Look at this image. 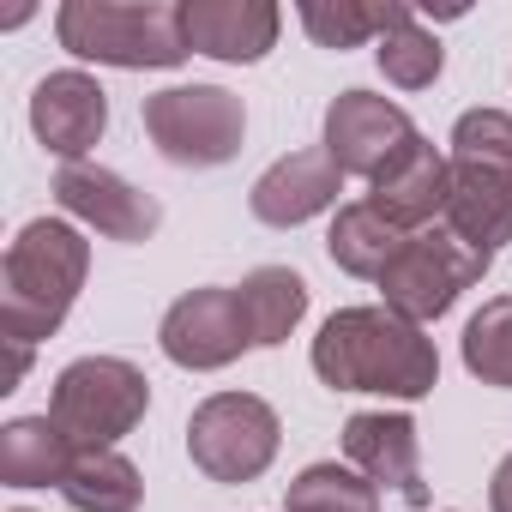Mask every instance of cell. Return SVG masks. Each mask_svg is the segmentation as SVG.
I'll use <instances>...</instances> for the list:
<instances>
[{"label": "cell", "mask_w": 512, "mask_h": 512, "mask_svg": "<svg viewBox=\"0 0 512 512\" xmlns=\"http://www.w3.org/2000/svg\"><path fill=\"white\" fill-rule=\"evenodd\" d=\"M314 374L332 392H380V398H428L440 386L434 338L392 308H338L314 338Z\"/></svg>", "instance_id": "obj_1"}, {"label": "cell", "mask_w": 512, "mask_h": 512, "mask_svg": "<svg viewBox=\"0 0 512 512\" xmlns=\"http://www.w3.org/2000/svg\"><path fill=\"white\" fill-rule=\"evenodd\" d=\"M85 272H91V241L67 217H31L13 235L7 272H0V326H7V338L13 344L55 338L85 290Z\"/></svg>", "instance_id": "obj_2"}, {"label": "cell", "mask_w": 512, "mask_h": 512, "mask_svg": "<svg viewBox=\"0 0 512 512\" xmlns=\"http://www.w3.org/2000/svg\"><path fill=\"white\" fill-rule=\"evenodd\" d=\"M55 37L67 55L121 73H163L193 55L181 7H169V0H67L55 13Z\"/></svg>", "instance_id": "obj_3"}, {"label": "cell", "mask_w": 512, "mask_h": 512, "mask_svg": "<svg viewBox=\"0 0 512 512\" xmlns=\"http://www.w3.org/2000/svg\"><path fill=\"white\" fill-rule=\"evenodd\" d=\"M151 410V380L127 356H79L55 374L49 416L73 440V452H115Z\"/></svg>", "instance_id": "obj_4"}, {"label": "cell", "mask_w": 512, "mask_h": 512, "mask_svg": "<svg viewBox=\"0 0 512 512\" xmlns=\"http://www.w3.org/2000/svg\"><path fill=\"white\" fill-rule=\"evenodd\" d=\"M145 139L175 169H223L241 157L247 109L223 85H169L145 97Z\"/></svg>", "instance_id": "obj_5"}, {"label": "cell", "mask_w": 512, "mask_h": 512, "mask_svg": "<svg viewBox=\"0 0 512 512\" xmlns=\"http://www.w3.org/2000/svg\"><path fill=\"white\" fill-rule=\"evenodd\" d=\"M278 440H284L278 410L260 392H211L187 416V458L199 476H211L223 488L266 476L278 458Z\"/></svg>", "instance_id": "obj_6"}, {"label": "cell", "mask_w": 512, "mask_h": 512, "mask_svg": "<svg viewBox=\"0 0 512 512\" xmlns=\"http://www.w3.org/2000/svg\"><path fill=\"white\" fill-rule=\"evenodd\" d=\"M488 253H476L470 241H458L452 229H416L404 247H398V260L380 272V290H386V308L428 326L440 320L470 284L488 278Z\"/></svg>", "instance_id": "obj_7"}, {"label": "cell", "mask_w": 512, "mask_h": 512, "mask_svg": "<svg viewBox=\"0 0 512 512\" xmlns=\"http://www.w3.org/2000/svg\"><path fill=\"white\" fill-rule=\"evenodd\" d=\"M157 344L175 368L217 374V368L241 362V350H253V332H247L241 296L223 290V284H205V290H187V296L169 302V314L157 326Z\"/></svg>", "instance_id": "obj_8"}, {"label": "cell", "mask_w": 512, "mask_h": 512, "mask_svg": "<svg viewBox=\"0 0 512 512\" xmlns=\"http://www.w3.org/2000/svg\"><path fill=\"white\" fill-rule=\"evenodd\" d=\"M410 139H416V121H410L392 97L344 91V97L326 103V157H332L344 175L374 181Z\"/></svg>", "instance_id": "obj_9"}, {"label": "cell", "mask_w": 512, "mask_h": 512, "mask_svg": "<svg viewBox=\"0 0 512 512\" xmlns=\"http://www.w3.org/2000/svg\"><path fill=\"white\" fill-rule=\"evenodd\" d=\"M55 205L67 217H79L85 229L109 235V241H151L157 223H163V205L151 193H139L127 175L103 169V163H61Z\"/></svg>", "instance_id": "obj_10"}, {"label": "cell", "mask_w": 512, "mask_h": 512, "mask_svg": "<svg viewBox=\"0 0 512 512\" xmlns=\"http://www.w3.org/2000/svg\"><path fill=\"white\" fill-rule=\"evenodd\" d=\"M344 458L374 482L392 488L404 506H428V482H422V434L410 416L398 410H356L344 422Z\"/></svg>", "instance_id": "obj_11"}, {"label": "cell", "mask_w": 512, "mask_h": 512, "mask_svg": "<svg viewBox=\"0 0 512 512\" xmlns=\"http://www.w3.org/2000/svg\"><path fill=\"white\" fill-rule=\"evenodd\" d=\"M181 31L193 55L229 61V67H253L278 49L284 13L272 0H181Z\"/></svg>", "instance_id": "obj_12"}, {"label": "cell", "mask_w": 512, "mask_h": 512, "mask_svg": "<svg viewBox=\"0 0 512 512\" xmlns=\"http://www.w3.org/2000/svg\"><path fill=\"white\" fill-rule=\"evenodd\" d=\"M103 127H109V91L91 73L67 67V73H49L31 91V133L61 163H85V151L103 139Z\"/></svg>", "instance_id": "obj_13"}, {"label": "cell", "mask_w": 512, "mask_h": 512, "mask_svg": "<svg viewBox=\"0 0 512 512\" xmlns=\"http://www.w3.org/2000/svg\"><path fill=\"white\" fill-rule=\"evenodd\" d=\"M338 187H344V169H338V163L326 157V145H320V151H290V157H278L260 181H253L247 205H253V217L272 223V229H296V223L332 211V205H338Z\"/></svg>", "instance_id": "obj_14"}, {"label": "cell", "mask_w": 512, "mask_h": 512, "mask_svg": "<svg viewBox=\"0 0 512 512\" xmlns=\"http://www.w3.org/2000/svg\"><path fill=\"white\" fill-rule=\"evenodd\" d=\"M374 193H368V205L386 217V223H398L404 235H416L422 223H434V211L446 217V187H452V157H440L422 133L368 181Z\"/></svg>", "instance_id": "obj_15"}, {"label": "cell", "mask_w": 512, "mask_h": 512, "mask_svg": "<svg viewBox=\"0 0 512 512\" xmlns=\"http://www.w3.org/2000/svg\"><path fill=\"white\" fill-rule=\"evenodd\" d=\"M446 229L458 241H470L476 253H494L512 241V175L500 169H476V163H452V187H446Z\"/></svg>", "instance_id": "obj_16"}, {"label": "cell", "mask_w": 512, "mask_h": 512, "mask_svg": "<svg viewBox=\"0 0 512 512\" xmlns=\"http://www.w3.org/2000/svg\"><path fill=\"white\" fill-rule=\"evenodd\" d=\"M73 440L55 428V416H13L0 428V482L7 488H61L73 470Z\"/></svg>", "instance_id": "obj_17"}, {"label": "cell", "mask_w": 512, "mask_h": 512, "mask_svg": "<svg viewBox=\"0 0 512 512\" xmlns=\"http://www.w3.org/2000/svg\"><path fill=\"white\" fill-rule=\"evenodd\" d=\"M235 296H241L253 350L284 344V338L302 326V314H308V278L290 272V266H253V272L235 284Z\"/></svg>", "instance_id": "obj_18"}, {"label": "cell", "mask_w": 512, "mask_h": 512, "mask_svg": "<svg viewBox=\"0 0 512 512\" xmlns=\"http://www.w3.org/2000/svg\"><path fill=\"white\" fill-rule=\"evenodd\" d=\"M416 13L404 0H302V31L320 49H362V43H386L398 25H410Z\"/></svg>", "instance_id": "obj_19"}, {"label": "cell", "mask_w": 512, "mask_h": 512, "mask_svg": "<svg viewBox=\"0 0 512 512\" xmlns=\"http://www.w3.org/2000/svg\"><path fill=\"white\" fill-rule=\"evenodd\" d=\"M410 235L398 229V223H386L368 199H356V205H338V217H332V235H326V253H332V266L338 272H350V278H374L380 284V272L398 260V247H404Z\"/></svg>", "instance_id": "obj_20"}, {"label": "cell", "mask_w": 512, "mask_h": 512, "mask_svg": "<svg viewBox=\"0 0 512 512\" xmlns=\"http://www.w3.org/2000/svg\"><path fill=\"white\" fill-rule=\"evenodd\" d=\"M61 500L73 512H139L145 476L121 452H79L73 470H67V482H61Z\"/></svg>", "instance_id": "obj_21"}, {"label": "cell", "mask_w": 512, "mask_h": 512, "mask_svg": "<svg viewBox=\"0 0 512 512\" xmlns=\"http://www.w3.org/2000/svg\"><path fill=\"white\" fill-rule=\"evenodd\" d=\"M284 512H380V488L356 470V464H308L290 494H284Z\"/></svg>", "instance_id": "obj_22"}, {"label": "cell", "mask_w": 512, "mask_h": 512, "mask_svg": "<svg viewBox=\"0 0 512 512\" xmlns=\"http://www.w3.org/2000/svg\"><path fill=\"white\" fill-rule=\"evenodd\" d=\"M464 368L482 386L512 392V296H488L464 326Z\"/></svg>", "instance_id": "obj_23"}, {"label": "cell", "mask_w": 512, "mask_h": 512, "mask_svg": "<svg viewBox=\"0 0 512 512\" xmlns=\"http://www.w3.org/2000/svg\"><path fill=\"white\" fill-rule=\"evenodd\" d=\"M374 61H380V73H386V85H398V91H428V85L440 79V67H446V49H440V37H434L422 19H410V25H398V31L374 49Z\"/></svg>", "instance_id": "obj_24"}, {"label": "cell", "mask_w": 512, "mask_h": 512, "mask_svg": "<svg viewBox=\"0 0 512 512\" xmlns=\"http://www.w3.org/2000/svg\"><path fill=\"white\" fill-rule=\"evenodd\" d=\"M452 163H476V169H500L512 175V115L506 109H464L452 121Z\"/></svg>", "instance_id": "obj_25"}, {"label": "cell", "mask_w": 512, "mask_h": 512, "mask_svg": "<svg viewBox=\"0 0 512 512\" xmlns=\"http://www.w3.org/2000/svg\"><path fill=\"white\" fill-rule=\"evenodd\" d=\"M488 506L494 512H512V452L494 464V476H488Z\"/></svg>", "instance_id": "obj_26"}, {"label": "cell", "mask_w": 512, "mask_h": 512, "mask_svg": "<svg viewBox=\"0 0 512 512\" xmlns=\"http://www.w3.org/2000/svg\"><path fill=\"white\" fill-rule=\"evenodd\" d=\"M31 374V344H13V368H7V392Z\"/></svg>", "instance_id": "obj_27"}, {"label": "cell", "mask_w": 512, "mask_h": 512, "mask_svg": "<svg viewBox=\"0 0 512 512\" xmlns=\"http://www.w3.org/2000/svg\"><path fill=\"white\" fill-rule=\"evenodd\" d=\"M13 512H31V506H13Z\"/></svg>", "instance_id": "obj_28"}]
</instances>
